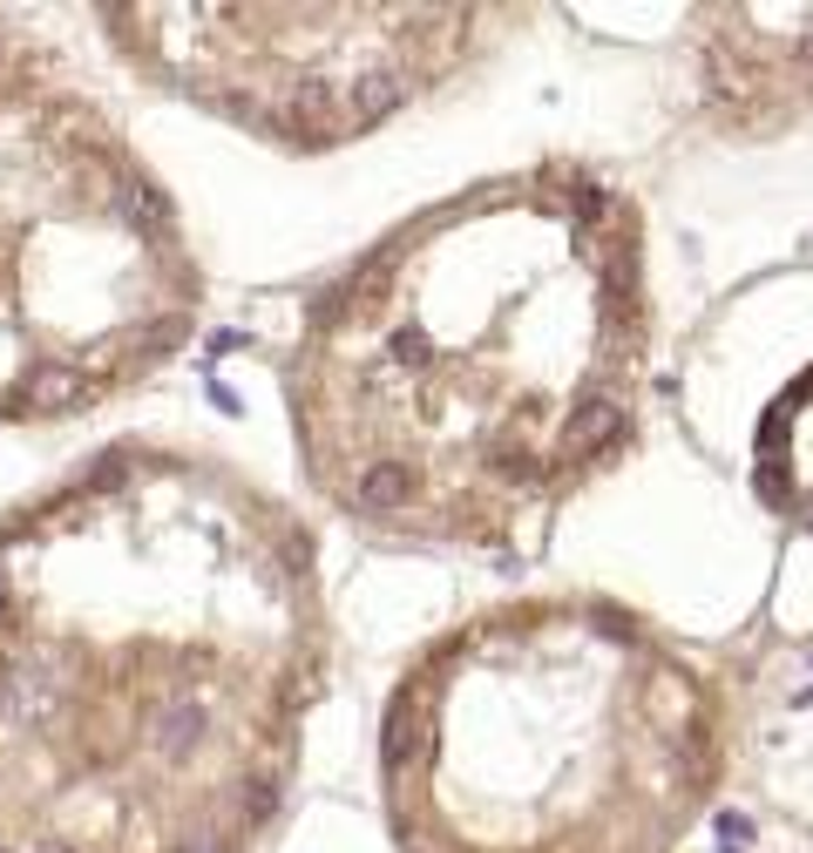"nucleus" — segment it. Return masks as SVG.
Segmentation results:
<instances>
[{
    "instance_id": "obj_5",
    "label": "nucleus",
    "mask_w": 813,
    "mask_h": 853,
    "mask_svg": "<svg viewBox=\"0 0 813 853\" xmlns=\"http://www.w3.org/2000/svg\"><path fill=\"white\" fill-rule=\"evenodd\" d=\"M393 102H400V75H366V81H353L346 122H353V129H366V122H380Z\"/></svg>"
},
{
    "instance_id": "obj_1",
    "label": "nucleus",
    "mask_w": 813,
    "mask_h": 853,
    "mask_svg": "<svg viewBox=\"0 0 813 853\" xmlns=\"http://www.w3.org/2000/svg\"><path fill=\"white\" fill-rule=\"evenodd\" d=\"M624 426V393H590L577 413L562 420V454H597Z\"/></svg>"
},
{
    "instance_id": "obj_6",
    "label": "nucleus",
    "mask_w": 813,
    "mask_h": 853,
    "mask_svg": "<svg viewBox=\"0 0 813 853\" xmlns=\"http://www.w3.org/2000/svg\"><path fill=\"white\" fill-rule=\"evenodd\" d=\"M177 853H231V840H224V833H190Z\"/></svg>"
},
{
    "instance_id": "obj_9",
    "label": "nucleus",
    "mask_w": 813,
    "mask_h": 853,
    "mask_svg": "<svg viewBox=\"0 0 813 853\" xmlns=\"http://www.w3.org/2000/svg\"><path fill=\"white\" fill-rule=\"evenodd\" d=\"M0 853H8V846H0Z\"/></svg>"
},
{
    "instance_id": "obj_3",
    "label": "nucleus",
    "mask_w": 813,
    "mask_h": 853,
    "mask_svg": "<svg viewBox=\"0 0 813 853\" xmlns=\"http://www.w3.org/2000/svg\"><path fill=\"white\" fill-rule=\"evenodd\" d=\"M406 494H414V481H406L400 461H373V468L353 481V501L366 508V516H393V508H406Z\"/></svg>"
},
{
    "instance_id": "obj_2",
    "label": "nucleus",
    "mask_w": 813,
    "mask_h": 853,
    "mask_svg": "<svg viewBox=\"0 0 813 853\" xmlns=\"http://www.w3.org/2000/svg\"><path fill=\"white\" fill-rule=\"evenodd\" d=\"M197 738H204V712H197L190 698H170V705L149 712V745H156L163 758H184Z\"/></svg>"
},
{
    "instance_id": "obj_8",
    "label": "nucleus",
    "mask_w": 813,
    "mask_h": 853,
    "mask_svg": "<svg viewBox=\"0 0 813 853\" xmlns=\"http://www.w3.org/2000/svg\"><path fill=\"white\" fill-rule=\"evenodd\" d=\"M800 61H813V35H806V41H800Z\"/></svg>"
},
{
    "instance_id": "obj_7",
    "label": "nucleus",
    "mask_w": 813,
    "mask_h": 853,
    "mask_svg": "<svg viewBox=\"0 0 813 853\" xmlns=\"http://www.w3.org/2000/svg\"><path fill=\"white\" fill-rule=\"evenodd\" d=\"M0 624H8V582H0Z\"/></svg>"
},
{
    "instance_id": "obj_4",
    "label": "nucleus",
    "mask_w": 813,
    "mask_h": 853,
    "mask_svg": "<svg viewBox=\"0 0 813 853\" xmlns=\"http://www.w3.org/2000/svg\"><path fill=\"white\" fill-rule=\"evenodd\" d=\"M75 400H81V380L61 373V366H41V373L21 380V406H35V413H61V406H75Z\"/></svg>"
}]
</instances>
